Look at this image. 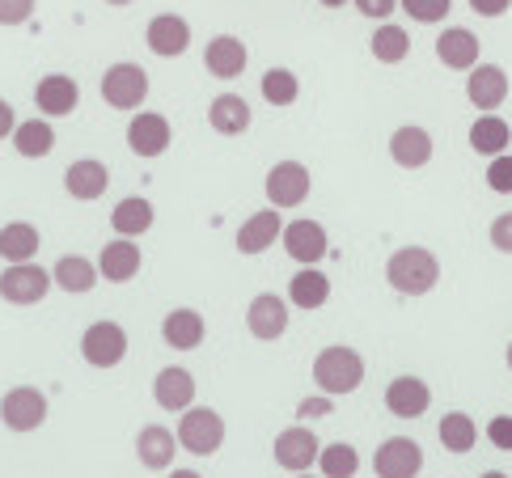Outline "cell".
I'll use <instances>...</instances> for the list:
<instances>
[{
	"label": "cell",
	"mask_w": 512,
	"mask_h": 478,
	"mask_svg": "<svg viewBox=\"0 0 512 478\" xmlns=\"http://www.w3.org/2000/svg\"><path fill=\"white\" fill-rule=\"evenodd\" d=\"M386 280L398 297H428V292L441 284V263H436V254L424 246H402L390 254Z\"/></svg>",
	"instance_id": "1"
},
{
	"label": "cell",
	"mask_w": 512,
	"mask_h": 478,
	"mask_svg": "<svg viewBox=\"0 0 512 478\" xmlns=\"http://www.w3.org/2000/svg\"><path fill=\"white\" fill-rule=\"evenodd\" d=\"M314 385L318 394H331V398H343V394H356L360 381H364V356L356 347L347 343H335V347H322L314 356Z\"/></svg>",
	"instance_id": "2"
},
{
	"label": "cell",
	"mask_w": 512,
	"mask_h": 478,
	"mask_svg": "<svg viewBox=\"0 0 512 478\" xmlns=\"http://www.w3.org/2000/svg\"><path fill=\"white\" fill-rule=\"evenodd\" d=\"M178 449H187L191 457H212L225 445V419L212 407H187L178 415Z\"/></svg>",
	"instance_id": "3"
},
{
	"label": "cell",
	"mask_w": 512,
	"mask_h": 478,
	"mask_svg": "<svg viewBox=\"0 0 512 478\" xmlns=\"http://www.w3.org/2000/svg\"><path fill=\"white\" fill-rule=\"evenodd\" d=\"M47 411L51 407H47V394L39 385H13V390H5V398H0V424L17 436L39 432L47 424Z\"/></svg>",
	"instance_id": "4"
},
{
	"label": "cell",
	"mask_w": 512,
	"mask_h": 478,
	"mask_svg": "<svg viewBox=\"0 0 512 478\" xmlns=\"http://www.w3.org/2000/svg\"><path fill=\"white\" fill-rule=\"evenodd\" d=\"M149 98V72L140 64H111L102 72V102L111 110H136Z\"/></svg>",
	"instance_id": "5"
},
{
	"label": "cell",
	"mask_w": 512,
	"mask_h": 478,
	"mask_svg": "<svg viewBox=\"0 0 512 478\" xmlns=\"http://www.w3.org/2000/svg\"><path fill=\"white\" fill-rule=\"evenodd\" d=\"M51 292V271L39 263H9L0 271V301L9 305H39Z\"/></svg>",
	"instance_id": "6"
},
{
	"label": "cell",
	"mask_w": 512,
	"mask_h": 478,
	"mask_svg": "<svg viewBox=\"0 0 512 478\" xmlns=\"http://www.w3.org/2000/svg\"><path fill=\"white\" fill-rule=\"evenodd\" d=\"M81 356H85L89 369H115V364H123V356H127V330L111 318L85 326Z\"/></svg>",
	"instance_id": "7"
},
{
	"label": "cell",
	"mask_w": 512,
	"mask_h": 478,
	"mask_svg": "<svg viewBox=\"0 0 512 478\" xmlns=\"http://www.w3.org/2000/svg\"><path fill=\"white\" fill-rule=\"evenodd\" d=\"M309 187H314V178H309V170L301 161H276L267 170V182H263L271 208H301L309 199Z\"/></svg>",
	"instance_id": "8"
},
{
	"label": "cell",
	"mask_w": 512,
	"mask_h": 478,
	"mask_svg": "<svg viewBox=\"0 0 512 478\" xmlns=\"http://www.w3.org/2000/svg\"><path fill=\"white\" fill-rule=\"evenodd\" d=\"M271 453H276V466L288 470V474H309V466H318V453H322V440L309 432L305 424H292L276 436V445H271Z\"/></svg>",
	"instance_id": "9"
},
{
	"label": "cell",
	"mask_w": 512,
	"mask_h": 478,
	"mask_svg": "<svg viewBox=\"0 0 512 478\" xmlns=\"http://www.w3.org/2000/svg\"><path fill=\"white\" fill-rule=\"evenodd\" d=\"M170 140H174V127H170L166 115H157V110H136L132 123H127V149H132L136 157H144V161L166 153Z\"/></svg>",
	"instance_id": "10"
},
{
	"label": "cell",
	"mask_w": 512,
	"mask_h": 478,
	"mask_svg": "<svg viewBox=\"0 0 512 478\" xmlns=\"http://www.w3.org/2000/svg\"><path fill=\"white\" fill-rule=\"evenodd\" d=\"M424 470V449L411 436H390L381 440L373 453V474L377 478H419Z\"/></svg>",
	"instance_id": "11"
},
{
	"label": "cell",
	"mask_w": 512,
	"mask_h": 478,
	"mask_svg": "<svg viewBox=\"0 0 512 478\" xmlns=\"http://www.w3.org/2000/svg\"><path fill=\"white\" fill-rule=\"evenodd\" d=\"M280 242L288 250V259L301 263V267H318L326 259V250H331V242H326V229L318 225V220H292V225H284Z\"/></svg>",
	"instance_id": "12"
},
{
	"label": "cell",
	"mask_w": 512,
	"mask_h": 478,
	"mask_svg": "<svg viewBox=\"0 0 512 478\" xmlns=\"http://www.w3.org/2000/svg\"><path fill=\"white\" fill-rule=\"evenodd\" d=\"M246 330L259 343H276L288 330V297H276V292H259L246 305Z\"/></svg>",
	"instance_id": "13"
},
{
	"label": "cell",
	"mask_w": 512,
	"mask_h": 478,
	"mask_svg": "<svg viewBox=\"0 0 512 478\" xmlns=\"http://www.w3.org/2000/svg\"><path fill=\"white\" fill-rule=\"evenodd\" d=\"M466 98L479 115H496V106L508 98V72L500 64H474L466 77Z\"/></svg>",
	"instance_id": "14"
},
{
	"label": "cell",
	"mask_w": 512,
	"mask_h": 478,
	"mask_svg": "<svg viewBox=\"0 0 512 478\" xmlns=\"http://www.w3.org/2000/svg\"><path fill=\"white\" fill-rule=\"evenodd\" d=\"M34 106H39L43 119H68L72 110L81 106V85L64 77V72H47V77L34 85Z\"/></svg>",
	"instance_id": "15"
},
{
	"label": "cell",
	"mask_w": 512,
	"mask_h": 478,
	"mask_svg": "<svg viewBox=\"0 0 512 478\" xmlns=\"http://www.w3.org/2000/svg\"><path fill=\"white\" fill-rule=\"evenodd\" d=\"M144 43H149V51L157 55V60H178L182 51L191 47V26L187 17L178 13H157L149 30H144Z\"/></svg>",
	"instance_id": "16"
},
{
	"label": "cell",
	"mask_w": 512,
	"mask_h": 478,
	"mask_svg": "<svg viewBox=\"0 0 512 478\" xmlns=\"http://www.w3.org/2000/svg\"><path fill=\"white\" fill-rule=\"evenodd\" d=\"M280 233H284L280 208H263V212H254V216L242 220V229H237L233 246H237V254H267L271 246L280 242Z\"/></svg>",
	"instance_id": "17"
},
{
	"label": "cell",
	"mask_w": 512,
	"mask_h": 478,
	"mask_svg": "<svg viewBox=\"0 0 512 478\" xmlns=\"http://www.w3.org/2000/svg\"><path fill=\"white\" fill-rule=\"evenodd\" d=\"M246 60H250V51L242 39H233V34H216L204 47V68L216 81H237L246 72Z\"/></svg>",
	"instance_id": "18"
},
{
	"label": "cell",
	"mask_w": 512,
	"mask_h": 478,
	"mask_svg": "<svg viewBox=\"0 0 512 478\" xmlns=\"http://www.w3.org/2000/svg\"><path fill=\"white\" fill-rule=\"evenodd\" d=\"M106 187H111V170L94 157H81L64 170V191L77 199V204H94V199L106 195Z\"/></svg>",
	"instance_id": "19"
},
{
	"label": "cell",
	"mask_w": 512,
	"mask_h": 478,
	"mask_svg": "<svg viewBox=\"0 0 512 478\" xmlns=\"http://www.w3.org/2000/svg\"><path fill=\"white\" fill-rule=\"evenodd\" d=\"M140 263H144V254L132 237H115V242H106L98 254V275L111 284H132L140 275Z\"/></svg>",
	"instance_id": "20"
},
{
	"label": "cell",
	"mask_w": 512,
	"mask_h": 478,
	"mask_svg": "<svg viewBox=\"0 0 512 478\" xmlns=\"http://www.w3.org/2000/svg\"><path fill=\"white\" fill-rule=\"evenodd\" d=\"M436 153V144H432V132L428 127H394V136H390V157L394 165H402V170H424V165L432 161Z\"/></svg>",
	"instance_id": "21"
},
{
	"label": "cell",
	"mask_w": 512,
	"mask_h": 478,
	"mask_svg": "<svg viewBox=\"0 0 512 478\" xmlns=\"http://www.w3.org/2000/svg\"><path fill=\"white\" fill-rule=\"evenodd\" d=\"M479 51H483L479 34L466 26H449V30H441V39H436V60L453 72H470L479 64Z\"/></svg>",
	"instance_id": "22"
},
{
	"label": "cell",
	"mask_w": 512,
	"mask_h": 478,
	"mask_svg": "<svg viewBox=\"0 0 512 478\" xmlns=\"http://www.w3.org/2000/svg\"><path fill=\"white\" fill-rule=\"evenodd\" d=\"M208 335V322L199 309H187V305H178L166 314V322H161V339H166V347H174V352H195L199 343H204Z\"/></svg>",
	"instance_id": "23"
},
{
	"label": "cell",
	"mask_w": 512,
	"mask_h": 478,
	"mask_svg": "<svg viewBox=\"0 0 512 478\" xmlns=\"http://www.w3.org/2000/svg\"><path fill=\"white\" fill-rule=\"evenodd\" d=\"M432 407V390L424 377H394L386 385V411L398 419H419Z\"/></svg>",
	"instance_id": "24"
},
{
	"label": "cell",
	"mask_w": 512,
	"mask_h": 478,
	"mask_svg": "<svg viewBox=\"0 0 512 478\" xmlns=\"http://www.w3.org/2000/svg\"><path fill=\"white\" fill-rule=\"evenodd\" d=\"M153 398L161 411H187L195 407V377L187 369H178V364H170V369H161L153 377Z\"/></svg>",
	"instance_id": "25"
},
{
	"label": "cell",
	"mask_w": 512,
	"mask_h": 478,
	"mask_svg": "<svg viewBox=\"0 0 512 478\" xmlns=\"http://www.w3.org/2000/svg\"><path fill=\"white\" fill-rule=\"evenodd\" d=\"M174 453H178V436L161 424H144L140 436H136V457L144 470H170L174 466Z\"/></svg>",
	"instance_id": "26"
},
{
	"label": "cell",
	"mask_w": 512,
	"mask_h": 478,
	"mask_svg": "<svg viewBox=\"0 0 512 478\" xmlns=\"http://www.w3.org/2000/svg\"><path fill=\"white\" fill-rule=\"evenodd\" d=\"M98 263H89L85 254H64V259H56V267H51V284H56L60 292H68V297H85V292L98 288Z\"/></svg>",
	"instance_id": "27"
},
{
	"label": "cell",
	"mask_w": 512,
	"mask_h": 478,
	"mask_svg": "<svg viewBox=\"0 0 512 478\" xmlns=\"http://www.w3.org/2000/svg\"><path fill=\"white\" fill-rule=\"evenodd\" d=\"M43 246V233L30 225V220H9L0 225V259L9 263H34V254Z\"/></svg>",
	"instance_id": "28"
},
{
	"label": "cell",
	"mask_w": 512,
	"mask_h": 478,
	"mask_svg": "<svg viewBox=\"0 0 512 478\" xmlns=\"http://www.w3.org/2000/svg\"><path fill=\"white\" fill-rule=\"evenodd\" d=\"M153 220H157V208L144 195H127V199H119V204L111 208L115 237H144L153 229Z\"/></svg>",
	"instance_id": "29"
},
{
	"label": "cell",
	"mask_w": 512,
	"mask_h": 478,
	"mask_svg": "<svg viewBox=\"0 0 512 478\" xmlns=\"http://www.w3.org/2000/svg\"><path fill=\"white\" fill-rule=\"evenodd\" d=\"M326 301H331V275H326V271L301 267L288 280V305H297V309H322Z\"/></svg>",
	"instance_id": "30"
},
{
	"label": "cell",
	"mask_w": 512,
	"mask_h": 478,
	"mask_svg": "<svg viewBox=\"0 0 512 478\" xmlns=\"http://www.w3.org/2000/svg\"><path fill=\"white\" fill-rule=\"evenodd\" d=\"M208 127L216 136H242L250 127V102L242 94H221L208 106Z\"/></svg>",
	"instance_id": "31"
},
{
	"label": "cell",
	"mask_w": 512,
	"mask_h": 478,
	"mask_svg": "<svg viewBox=\"0 0 512 478\" xmlns=\"http://www.w3.org/2000/svg\"><path fill=\"white\" fill-rule=\"evenodd\" d=\"M13 149L22 153L26 161H39L47 157L51 149H56V127H51V119H22L17 123V132H13Z\"/></svg>",
	"instance_id": "32"
},
{
	"label": "cell",
	"mask_w": 512,
	"mask_h": 478,
	"mask_svg": "<svg viewBox=\"0 0 512 478\" xmlns=\"http://www.w3.org/2000/svg\"><path fill=\"white\" fill-rule=\"evenodd\" d=\"M512 144V127L500 115H479L470 123V149L479 157H500Z\"/></svg>",
	"instance_id": "33"
},
{
	"label": "cell",
	"mask_w": 512,
	"mask_h": 478,
	"mask_svg": "<svg viewBox=\"0 0 512 478\" xmlns=\"http://www.w3.org/2000/svg\"><path fill=\"white\" fill-rule=\"evenodd\" d=\"M369 51H373L377 64H402L411 55V34L402 26H394V22H377L373 39H369Z\"/></svg>",
	"instance_id": "34"
},
{
	"label": "cell",
	"mask_w": 512,
	"mask_h": 478,
	"mask_svg": "<svg viewBox=\"0 0 512 478\" xmlns=\"http://www.w3.org/2000/svg\"><path fill=\"white\" fill-rule=\"evenodd\" d=\"M441 445L449 453H470L474 445H479V424L466 415V411H453L441 419Z\"/></svg>",
	"instance_id": "35"
},
{
	"label": "cell",
	"mask_w": 512,
	"mask_h": 478,
	"mask_svg": "<svg viewBox=\"0 0 512 478\" xmlns=\"http://www.w3.org/2000/svg\"><path fill=\"white\" fill-rule=\"evenodd\" d=\"M259 94L267 106H292L301 98V81H297V72H288V68H271V72H263Z\"/></svg>",
	"instance_id": "36"
},
{
	"label": "cell",
	"mask_w": 512,
	"mask_h": 478,
	"mask_svg": "<svg viewBox=\"0 0 512 478\" xmlns=\"http://www.w3.org/2000/svg\"><path fill=\"white\" fill-rule=\"evenodd\" d=\"M318 470H322V478H356L360 453L347 445V440H335V445H326L318 453Z\"/></svg>",
	"instance_id": "37"
},
{
	"label": "cell",
	"mask_w": 512,
	"mask_h": 478,
	"mask_svg": "<svg viewBox=\"0 0 512 478\" xmlns=\"http://www.w3.org/2000/svg\"><path fill=\"white\" fill-rule=\"evenodd\" d=\"M398 9L411 17V22H424V26H436V22H445L449 9H453V0H398Z\"/></svg>",
	"instance_id": "38"
},
{
	"label": "cell",
	"mask_w": 512,
	"mask_h": 478,
	"mask_svg": "<svg viewBox=\"0 0 512 478\" xmlns=\"http://www.w3.org/2000/svg\"><path fill=\"white\" fill-rule=\"evenodd\" d=\"M487 187L496 191V195H512V153L491 157V165H487Z\"/></svg>",
	"instance_id": "39"
},
{
	"label": "cell",
	"mask_w": 512,
	"mask_h": 478,
	"mask_svg": "<svg viewBox=\"0 0 512 478\" xmlns=\"http://www.w3.org/2000/svg\"><path fill=\"white\" fill-rule=\"evenodd\" d=\"M39 0H0V26H22L34 17Z\"/></svg>",
	"instance_id": "40"
},
{
	"label": "cell",
	"mask_w": 512,
	"mask_h": 478,
	"mask_svg": "<svg viewBox=\"0 0 512 478\" xmlns=\"http://www.w3.org/2000/svg\"><path fill=\"white\" fill-rule=\"evenodd\" d=\"M331 411H335V398H331V394H314V398H301V407H297V415L305 419V424H309V419H326Z\"/></svg>",
	"instance_id": "41"
},
{
	"label": "cell",
	"mask_w": 512,
	"mask_h": 478,
	"mask_svg": "<svg viewBox=\"0 0 512 478\" xmlns=\"http://www.w3.org/2000/svg\"><path fill=\"white\" fill-rule=\"evenodd\" d=\"M487 440L496 449H504V453H512V415H496L487 424Z\"/></svg>",
	"instance_id": "42"
},
{
	"label": "cell",
	"mask_w": 512,
	"mask_h": 478,
	"mask_svg": "<svg viewBox=\"0 0 512 478\" xmlns=\"http://www.w3.org/2000/svg\"><path fill=\"white\" fill-rule=\"evenodd\" d=\"M491 246L500 254H512V212H500L491 220Z\"/></svg>",
	"instance_id": "43"
},
{
	"label": "cell",
	"mask_w": 512,
	"mask_h": 478,
	"mask_svg": "<svg viewBox=\"0 0 512 478\" xmlns=\"http://www.w3.org/2000/svg\"><path fill=\"white\" fill-rule=\"evenodd\" d=\"M356 9L364 17H373V22H390L394 9H398V0H356Z\"/></svg>",
	"instance_id": "44"
},
{
	"label": "cell",
	"mask_w": 512,
	"mask_h": 478,
	"mask_svg": "<svg viewBox=\"0 0 512 478\" xmlns=\"http://www.w3.org/2000/svg\"><path fill=\"white\" fill-rule=\"evenodd\" d=\"M470 9L479 17H491V22H496V17H504L512 9V0H470Z\"/></svg>",
	"instance_id": "45"
},
{
	"label": "cell",
	"mask_w": 512,
	"mask_h": 478,
	"mask_svg": "<svg viewBox=\"0 0 512 478\" xmlns=\"http://www.w3.org/2000/svg\"><path fill=\"white\" fill-rule=\"evenodd\" d=\"M17 132V115H13V106L0 98V140H9Z\"/></svg>",
	"instance_id": "46"
},
{
	"label": "cell",
	"mask_w": 512,
	"mask_h": 478,
	"mask_svg": "<svg viewBox=\"0 0 512 478\" xmlns=\"http://www.w3.org/2000/svg\"><path fill=\"white\" fill-rule=\"evenodd\" d=\"M170 478H204V474H195V470H170Z\"/></svg>",
	"instance_id": "47"
},
{
	"label": "cell",
	"mask_w": 512,
	"mask_h": 478,
	"mask_svg": "<svg viewBox=\"0 0 512 478\" xmlns=\"http://www.w3.org/2000/svg\"><path fill=\"white\" fill-rule=\"evenodd\" d=\"M318 5H326V9H343L347 0H318Z\"/></svg>",
	"instance_id": "48"
},
{
	"label": "cell",
	"mask_w": 512,
	"mask_h": 478,
	"mask_svg": "<svg viewBox=\"0 0 512 478\" xmlns=\"http://www.w3.org/2000/svg\"><path fill=\"white\" fill-rule=\"evenodd\" d=\"M106 5H115V9H127V5H136V0H106Z\"/></svg>",
	"instance_id": "49"
},
{
	"label": "cell",
	"mask_w": 512,
	"mask_h": 478,
	"mask_svg": "<svg viewBox=\"0 0 512 478\" xmlns=\"http://www.w3.org/2000/svg\"><path fill=\"white\" fill-rule=\"evenodd\" d=\"M479 478H508L504 470H487V474H479Z\"/></svg>",
	"instance_id": "50"
},
{
	"label": "cell",
	"mask_w": 512,
	"mask_h": 478,
	"mask_svg": "<svg viewBox=\"0 0 512 478\" xmlns=\"http://www.w3.org/2000/svg\"><path fill=\"white\" fill-rule=\"evenodd\" d=\"M504 360H508V369H512V343H508V356Z\"/></svg>",
	"instance_id": "51"
},
{
	"label": "cell",
	"mask_w": 512,
	"mask_h": 478,
	"mask_svg": "<svg viewBox=\"0 0 512 478\" xmlns=\"http://www.w3.org/2000/svg\"><path fill=\"white\" fill-rule=\"evenodd\" d=\"M297 478H314V474H297Z\"/></svg>",
	"instance_id": "52"
}]
</instances>
